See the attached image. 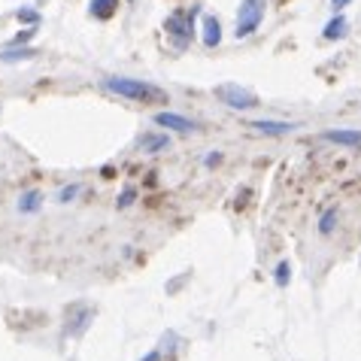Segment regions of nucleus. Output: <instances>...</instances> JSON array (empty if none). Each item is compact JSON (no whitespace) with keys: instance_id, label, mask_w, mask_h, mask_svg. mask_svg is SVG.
<instances>
[{"instance_id":"obj_10","label":"nucleus","mask_w":361,"mask_h":361,"mask_svg":"<svg viewBox=\"0 0 361 361\" xmlns=\"http://www.w3.org/2000/svg\"><path fill=\"white\" fill-rule=\"evenodd\" d=\"M252 128H255V131H262V134L279 137V134H292L298 125L295 122H252Z\"/></svg>"},{"instance_id":"obj_19","label":"nucleus","mask_w":361,"mask_h":361,"mask_svg":"<svg viewBox=\"0 0 361 361\" xmlns=\"http://www.w3.org/2000/svg\"><path fill=\"white\" fill-rule=\"evenodd\" d=\"M349 4V0H331V9H334V13H340V9H343Z\"/></svg>"},{"instance_id":"obj_3","label":"nucleus","mask_w":361,"mask_h":361,"mask_svg":"<svg viewBox=\"0 0 361 361\" xmlns=\"http://www.w3.org/2000/svg\"><path fill=\"white\" fill-rule=\"evenodd\" d=\"M216 97L222 100L225 106H231V109H252V106L258 104V97H255L252 92H249V88L234 85V82L219 85V88H216Z\"/></svg>"},{"instance_id":"obj_15","label":"nucleus","mask_w":361,"mask_h":361,"mask_svg":"<svg viewBox=\"0 0 361 361\" xmlns=\"http://www.w3.org/2000/svg\"><path fill=\"white\" fill-rule=\"evenodd\" d=\"M334 222H337V213L331 209V213H325V219H322V225H319V231H322V234H328L331 225H334Z\"/></svg>"},{"instance_id":"obj_7","label":"nucleus","mask_w":361,"mask_h":361,"mask_svg":"<svg viewBox=\"0 0 361 361\" xmlns=\"http://www.w3.org/2000/svg\"><path fill=\"white\" fill-rule=\"evenodd\" d=\"M137 149H143V152H164V149H170V137L167 134H140Z\"/></svg>"},{"instance_id":"obj_2","label":"nucleus","mask_w":361,"mask_h":361,"mask_svg":"<svg viewBox=\"0 0 361 361\" xmlns=\"http://www.w3.org/2000/svg\"><path fill=\"white\" fill-rule=\"evenodd\" d=\"M264 4H267V0H243V4L237 6V27H234V37L237 39L252 37L258 27H262Z\"/></svg>"},{"instance_id":"obj_17","label":"nucleus","mask_w":361,"mask_h":361,"mask_svg":"<svg viewBox=\"0 0 361 361\" xmlns=\"http://www.w3.org/2000/svg\"><path fill=\"white\" fill-rule=\"evenodd\" d=\"M134 197H137V192H134V188H125V192H122V200H118V207H131L134 204Z\"/></svg>"},{"instance_id":"obj_8","label":"nucleus","mask_w":361,"mask_h":361,"mask_svg":"<svg viewBox=\"0 0 361 361\" xmlns=\"http://www.w3.org/2000/svg\"><path fill=\"white\" fill-rule=\"evenodd\" d=\"M322 140L337 146H349V149H361V131H325Z\"/></svg>"},{"instance_id":"obj_5","label":"nucleus","mask_w":361,"mask_h":361,"mask_svg":"<svg viewBox=\"0 0 361 361\" xmlns=\"http://www.w3.org/2000/svg\"><path fill=\"white\" fill-rule=\"evenodd\" d=\"M155 125L170 128V131H192V128H197L192 118H185V116H179V113H158L155 116Z\"/></svg>"},{"instance_id":"obj_4","label":"nucleus","mask_w":361,"mask_h":361,"mask_svg":"<svg viewBox=\"0 0 361 361\" xmlns=\"http://www.w3.org/2000/svg\"><path fill=\"white\" fill-rule=\"evenodd\" d=\"M164 31L173 37V43H176V49H185L188 43H192V16L185 13V9H179V13H173V16H167V22H164Z\"/></svg>"},{"instance_id":"obj_20","label":"nucleus","mask_w":361,"mask_h":361,"mask_svg":"<svg viewBox=\"0 0 361 361\" xmlns=\"http://www.w3.org/2000/svg\"><path fill=\"white\" fill-rule=\"evenodd\" d=\"M158 358H161V353H158V349H155V353H149L143 361H158Z\"/></svg>"},{"instance_id":"obj_1","label":"nucleus","mask_w":361,"mask_h":361,"mask_svg":"<svg viewBox=\"0 0 361 361\" xmlns=\"http://www.w3.org/2000/svg\"><path fill=\"white\" fill-rule=\"evenodd\" d=\"M104 85H106V92L122 94L128 100H140V104H161V100H167V94L161 88L140 82V79H128V76H109Z\"/></svg>"},{"instance_id":"obj_14","label":"nucleus","mask_w":361,"mask_h":361,"mask_svg":"<svg viewBox=\"0 0 361 361\" xmlns=\"http://www.w3.org/2000/svg\"><path fill=\"white\" fill-rule=\"evenodd\" d=\"M288 279H292V267H288V262H283L276 267V286H286Z\"/></svg>"},{"instance_id":"obj_18","label":"nucleus","mask_w":361,"mask_h":361,"mask_svg":"<svg viewBox=\"0 0 361 361\" xmlns=\"http://www.w3.org/2000/svg\"><path fill=\"white\" fill-rule=\"evenodd\" d=\"M76 192H82V185H70V188H61V195H58V200H73Z\"/></svg>"},{"instance_id":"obj_9","label":"nucleus","mask_w":361,"mask_h":361,"mask_svg":"<svg viewBox=\"0 0 361 361\" xmlns=\"http://www.w3.org/2000/svg\"><path fill=\"white\" fill-rule=\"evenodd\" d=\"M325 39H343L346 34H349V18L346 16H334L331 22L325 25Z\"/></svg>"},{"instance_id":"obj_13","label":"nucleus","mask_w":361,"mask_h":361,"mask_svg":"<svg viewBox=\"0 0 361 361\" xmlns=\"http://www.w3.org/2000/svg\"><path fill=\"white\" fill-rule=\"evenodd\" d=\"M37 207H39V195L37 192H27L22 200H18V209H22V213H34Z\"/></svg>"},{"instance_id":"obj_6","label":"nucleus","mask_w":361,"mask_h":361,"mask_svg":"<svg viewBox=\"0 0 361 361\" xmlns=\"http://www.w3.org/2000/svg\"><path fill=\"white\" fill-rule=\"evenodd\" d=\"M200 27H204V46L207 49H216L219 43H222V25H219L216 16H204Z\"/></svg>"},{"instance_id":"obj_11","label":"nucleus","mask_w":361,"mask_h":361,"mask_svg":"<svg viewBox=\"0 0 361 361\" xmlns=\"http://www.w3.org/2000/svg\"><path fill=\"white\" fill-rule=\"evenodd\" d=\"M116 6H118V0H92L88 13H92L94 18H100V22H106V18L116 16Z\"/></svg>"},{"instance_id":"obj_16","label":"nucleus","mask_w":361,"mask_h":361,"mask_svg":"<svg viewBox=\"0 0 361 361\" xmlns=\"http://www.w3.org/2000/svg\"><path fill=\"white\" fill-rule=\"evenodd\" d=\"M18 18H22V22H31V25H37L39 22V16L34 13V9H18V13H16Z\"/></svg>"},{"instance_id":"obj_12","label":"nucleus","mask_w":361,"mask_h":361,"mask_svg":"<svg viewBox=\"0 0 361 361\" xmlns=\"http://www.w3.org/2000/svg\"><path fill=\"white\" fill-rule=\"evenodd\" d=\"M34 55H37V49H4V52H0V61L13 64V61H25V58H34Z\"/></svg>"}]
</instances>
